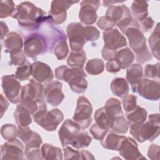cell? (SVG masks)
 <instances>
[{
    "mask_svg": "<svg viewBox=\"0 0 160 160\" xmlns=\"http://www.w3.org/2000/svg\"><path fill=\"white\" fill-rule=\"evenodd\" d=\"M11 17L18 21L19 26L26 28H37L48 20L46 12L29 1L16 6Z\"/></svg>",
    "mask_w": 160,
    "mask_h": 160,
    "instance_id": "6da1fadb",
    "label": "cell"
},
{
    "mask_svg": "<svg viewBox=\"0 0 160 160\" xmlns=\"http://www.w3.org/2000/svg\"><path fill=\"white\" fill-rule=\"evenodd\" d=\"M32 116L34 122L47 131H55L64 118L62 112L58 108L48 111L44 100L40 102L38 110Z\"/></svg>",
    "mask_w": 160,
    "mask_h": 160,
    "instance_id": "7a4b0ae2",
    "label": "cell"
},
{
    "mask_svg": "<svg viewBox=\"0 0 160 160\" xmlns=\"http://www.w3.org/2000/svg\"><path fill=\"white\" fill-rule=\"evenodd\" d=\"M160 123L148 121L141 124L130 126L129 132L134 139L142 143L146 141H152L159 134Z\"/></svg>",
    "mask_w": 160,
    "mask_h": 160,
    "instance_id": "3957f363",
    "label": "cell"
},
{
    "mask_svg": "<svg viewBox=\"0 0 160 160\" xmlns=\"http://www.w3.org/2000/svg\"><path fill=\"white\" fill-rule=\"evenodd\" d=\"M92 106L87 98L81 96L77 100V105L72 119L79 124L81 129H86L92 121Z\"/></svg>",
    "mask_w": 160,
    "mask_h": 160,
    "instance_id": "277c9868",
    "label": "cell"
},
{
    "mask_svg": "<svg viewBox=\"0 0 160 160\" xmlns=\"http://www.w3.org/2000/svg\"><path fill=\"white\" fill-rule=\"evenodd\" d=\"M48 50L46 38L39 32L29 34L24 40L23 51L29 58H35Z\"/></svg>",
    "mask_w": 160,
    "mask_h": 160,
    "instance_id": "5b68a950",
    "label": "cell"
},
{
    "mask_svg": "<svg viewBox=\"0 0 160 160\" xmlns=\"http://www.w3.org/2000/svg\"><path fill=\"white\" fill-rule=\"evenodd\" d=\"M79 1L54 0L51 2V8L48 14L47 22L58 25L63 23L67 18V10Z\"/></svg>",
    "mask_w": 160,
    "mask_h": 160,
    "instance_id": "8992f818",
    "label": "cell"
},
{
    "mask_svg": "<svg viewBox=\"0 0 160 160\" xmlns=\"http://www.w3.org/2000/svg\"><path fill=\"white\" fill-rule=\"evenodd\" d=\"M1 85L8 100L13 104L20 102L22 86L14 75L3 76L1 78Z\"/></svg>",
    "mask_w": 160,
    "mask_h": 160,
    "instance_id": "52a82bcc",
    "label": "cell"
},
{
    "mask_svg": "<svg viewBox=\"0 0 160 160\" xmlns=\"http://www.w3.org/2000/svg\"><path fill=\"white\" fill-rule=\"evenodd\" d=\"M160 83L159 80L142 78L138 82L134 92L151 101H158L160 98Z\"/></svg>",
    "mask_w": 160,
    "mask_h": 160,
    "instance_id": "ba28073f",
    "label": "cell"
},
{
    "mask_svg": "<svg viewBox=\"0 0 160 160\" xmlns=\"http://www.w3.org/2000/svg\"><path fill=\"white\" fill-rule=\"evenodd\" d=\"M84 28L80 22H71L68 25L66 32L71 51H78L83 49L86 42L84 39Z\"/></svg>",
    "mask_w": 160,
    "mask_h": 160,
    "instance_id": "9c48e42d",
    "label": "cell"
},
{
    "mask_svg": "<svg viewBox=\"0 0 160 160\" xmlns=\"http://www.w3.org/2000/svg\"><path fill=\"white\" fill-rule=\"evenodd\" d=\"M99 1H82L80 2V10L79 12V18L81 22L86 25L94 24L98 18L97 10L100 6Z\"/></svg>",
    "mask_w": 160,
    "mask_h": 160,
    "instance_id": "30bf717a",
    "label": "cell"
},
{
    "mask_svg": "<svg viewBox=\"0 0 160 160\" xmlns=\"http://www.w3.org/2000/svg\"><path fill=\"white\" fill-rule=\"evenodd\" d=\"M124 34L128 39L130 48L136 54H141L148 49L146 39L139 28L130 27Z\"/></svg>",
    "mask_w": 160,
    "mask_h": 160,
    "instance_id": "8fae6325",
    "label": "cell"
},
{
    "mask_svg": "<svg viewBox=\"0 0 160 160\" xmlns=\"http://www.w3.org/2000/svg\"><path fill=\"white\" fill-rule=\"evenodd\" d=\"M62 83L59 81H51L46 84L44 90L46 101L52 106H59L64 98L62 91Z\"/></svg>",
    "mask_w": 160,
    "mask_h": 160,
    "instance_id": "7c38bea8",
    "label": "cell"
},
{
    "mask_svg": "<svg viewBox=\"0 0 160 160\" xmlns=\"http://www.w3.org/2000/svg\"><path fill=\"white\" fill-rule=\"evenodd\" d=\"M24 145L18 139L8 141L1 146V159H23Z\"/></svg>",
    "mask_w": 160,
    "mask_h": 160,
    "instance_id": "4fadbf2b",
    "label": "cell"
},
{
    "mask_svg": "<svg viewBox=\"0 0 160 160\" xmlns=\"http://www.w3.org/2000/svg\"><path fill=\"white\" fill-rule=\"evenodd\" d=\"M104 46L112 49L117 50L127 46V41L125 37L120 32L118 28L104 31L102 32Z\"/></svg>",
    "mask_w": 160,
    "mask_h": 160,
    "instance_id": "5bb4252c",
    "label": "cell"
},
{
    "mask_svg": "<svg viewBox=\"0 0 160 160\" xmlns=\"http://www.w3.org/2000/svg\"><path fill=\"white\" fill-rule=\"evenodd\" d=\"M44 88L42 83L33 78L31 79L28 84L22 86L21 99L28 98L40 102L44 100Z\"/></svg>",
    "mask_w": 160,
    "mask_h": 160,
    "instance_id": "9a60e30c",
    "label": "cell"
},
{
    "mask_svg": "<svg viewBox=\"0 0 160 160\" xmlns=\"http://www.w3.org/2000/svg\"><path fill=\"white\" fill-rule=\"evenodd\" d=\"M81 128L74 121L68 119L64 121L58 131L59 139L62 146H68L73 138L81 131Z\"/></svg>",
    "mask_w": 160,
    "mask_h": 160,
    "instance_id": "2e32d148",
    "label": "cell"
},
{
    "mask_svg": "<svg viewBox=\"0 0 160 160\" xmlns=\"http://www.w3.org/2000/svg\"><path fill=\"white\" fill-rule=\"evenodd\" d=\"M119 154L125 159H146L138 149V146L135 140L130 137H126L122 141L119 149Z\"/></svg>",
    "mask_w": 160,
    "mask_h": 160,
    "instance_id": "e0dca14e",
    "label": "cell"
},
{
    "mask_svg": "<svg viewBox=\"0 0 160 160\" xmlns=\"http://www.w3.org/2000/svg\"><path fill=\"white\" fill-rule=\"evenodd\" d=\"M33 79L41 83H48L54 78L53 71L50 66L41 61H35L32 64V74Z\"/></svg>",
    "mask_w": 160,
    "mask_h": 160,
    "instance_id": "ac0fdd59",
    "label": "cell"
},
{
    "mask_svg": "<svg viewBox=\"0 0 160 160\" xmlns=\"http://www.w3.org/2000/svg\"><path fill=\"white\" fill-rule=\"evenodd\" d=\"M18 137L28 148H40L42 143L41 137L28 126L18 127Z\"/></svg>",
    "mask_w": 160,
    "mask_h": 160,
    "instance_id": "d6986e66",
    "label": "cell"
},
{
    "mask_svg": "<svg viewBox=\"0 0 160 160\" xmlns=\"http://www.w3.org/2000/svg\"><path fill=\"white\" fill-rule=\"evenodd\" d=\"M143 77V69L142 66L138 63L131 64L126 68V80L131 86L132 92L134 91L136 86Z\"/></svg>",
    "mask_w": 160,
    "mask_h": 160,
    "instance_id": "ffe728a7",
    "label": "cell"
},
{
    "mask_svg": "<svg viewBox=\"0 0 160 160\" xmlns=\"http://www.w3.org/2000/svg\"><path fill=\"white\" fill-rule=\"evenodd\" d=\"M4 45L9 53L21 51L24 46L22 37L16 32H11L6 36L4 40Z\"/></svg>",
    "mask_w": 160,
    "mask_h": 160,
    "instance_id": "44dd1931",
    "label": "cell"
},
{
    "mask_svg": "<svg viewBox=\"0 0 160 160\" xmlns=\"http://www.w3.org/2000/svg\"><path fill=\"white\" fill-rule=\"evenodd\" d=\"M126 136L119 135L111 131L106 134L104 138L100 141L101 146L107 149L112 151H119L121 144Z\"/></svg>",
    "mask_w": 160,
    "mask_h": 160,
    "instance_id": "7402d4cb",
    "label": "cell"
},
{
    "mask_svg": "<svg viewBox=\"0 0 160 160\" xmlns=\"http://www.w3.org/2000/svg\"><path fill=\"white\" fill-rule=\"evenodd\" d=\"M87 75L84 69H82L73 78L68 82L71 90L78 94L85 92L88 88V81L86 79Z\"/></svg>",
    "mask_w": 160,
    "mask_h": 160,
    "instance_id": "603a6c76",
    "label": "cell"
},
{
    "mask_svg": "<svg viewBox=\"0 0 160 160\" xmlns=\"http://www.w3.org/2000/svg\"><path fill=\"white\" fill-rule=\"evenodd\" d=\"M30 112L24 107L18 104L14 112V118L18 126H28L32 122V117Z\"/></svg>",
    "mask_w": 160,
    "mask_h": 160,
    "instance_id": "cb8c5ba5",
    "label": "cell"
},
{
    "mask_svg": "<svg viewBox=\"0 0 160 160\" xmlns=\"http://www.w3.org/2000/svg\"><path fill=\"white\" fill-rule=\"evenodd\" d=\"M112 92L116 96L123 98L128 94L129 87L126 79L123 78H116L113 79L110 84Z\"/></svg>",
    "mask_w": 160,
    "mask_h": 160,
    "instance_id": "d4e9b609",
    "label": "cell"
},
{
    "mask_svg": "<svg viewBox=\"0 0 160 160\" xmlns=\"http://www.w3.org/2000/svg\"><path fill=\"white\" fill-rule=\"evenodd\" d=\"M131 10L135 19L141 22L148 17V2L146 1H134L131 4Z\"/></svg>",
    "mask_w": 160,
    "mask_h": 160,
    "instance_id": "484cf974",
    "label": "cell"
},
{
    "mask_svg": "<svg viewBox=\"0 0 160 160\" xmlns=\"http://www.w3.org/2000/svg\"><path fill=\"white\" fill-rule=\"evenodd\" d=\"M108 116L113 121L116 117L124 115L121 102L119 99L111 98L107 100L104 106Z\"/></svg>",
    "mask_w": 160,
    "mask_h": 160,
    "instance_id": "4316f807",
    "label": "cell"
},
{
    "mask_svg": "<svg viewBox=\"0 0 160 160\" xmlns=\"http://www.w3.org/2000/svg\"><path fill=\"white\" fill-rule=\"evenodd\" d=\"M147 111L139 106H136L134 110L126 114L129 126L134 124H141L144 122L147 119Z\"/></svg>",
    "mask_w": 160,
    "mask_h": 160,
    "instance_id": "83f0119b",
    "label": "cell"
},
{
    "mask_svg": "<svg viewBox=\"0 0 160 160\" xmlns=\"http://www.w3.org/2000/svg\"><path fill=\"white\" fill-rule=\"evenodd\" d=\"M115 59L119 64L121 69H124L132 64L134 59V54L130 48L126 47L117 51Z\"/></svg>",
    "mask_w": 160,
    "mask_h": 160,
    "instance_id": "f1b7e54d",
    "label": "cell"
},
{
    "mask_svg": "<svg viewBox=\"0 0 160 160\" xmlns=\"http://www.w3.org/2000/svg\"><path fill=\"white\" fill-rule=\"evenodd\" d=\"M41 152L43 159H62L63 154L60 148L45 143L41 146Z\"/></svg>",
    "mask_w": 160,
    "mask_h": 160,
    "instance_id": "f546056e",
    "label": "cell"
},
{
    "mask_svg": "<svg viewBox=\"0 0 160 160\" xmlns=\"http://www.w3.org/2000/svg\"><path fill=\"white\" fill-rule=\"evenodd\" d=\"M91 141L92 137L86 131H82L79 132L73 138V139L70 141L69 144L71 145L72 147L77 149H79L89 146Z\"/></svg>",
    "mask_w": 160,
    "mask_h": 160,
    "instance_id": "4dcf8cb0",
    "label": "cell"
},
{
    "mask_svg": "<svg viewBox=\"0 0 160 160\" xmlns=\"http://www.w3.org/2000/svg\"><path fill=\"white\" fill-rule=\"evenodd\" d=\"M160 29H159V23H158L154 31L151 34L149 38L148 42L149 47L151 48L152 55L158 59L159 60L160 57Z\"/></svg>",
    "mask_w": 160,
    "mask_h": 160,
    "instance_id": "1f68e13d",
    "label": "cell"
},
{
    "mask_svg": "<svg viewBox=\"0 0 160 160\" xmlns=\"http://www.w3.org/2000/svg\"><path fill=\"white\" fill-rule=\"evenodd\" d=\"M96 123L103 129L109 131L112 125L113 121L108 116L104 107L98 109L94 116Z\"/></svg>",
    "mask_w": 160,
    "mask_h": 160,
    "instance_id": "d6a6232c",
    "label": "cell"
},
{
    "mask_svg": "<svg viewBox=\"0 0 160 160\" xmlns=\"http://www.w3.org/2000/svg\"><path fill=\"white\" fill-rule=\"evenodd\" d=\"M86 60V55L83 49L78 51H71L67 59V64L71 68H82Z\"/></svg>",
    "mask_w": 160,
    "mask_h": 160,
    "instance_id": "836d02e7",
    "label": "cell"
},
{
    "mask_svg": "<svg viewBox=\"0 0 160 160\" xmlns=\"http://www.w3.org/2000/svg\"><path fill=\"white\" fill-rule=\"evenodd\" d=\"M104 69V61L99 58L90 59L86 63L85 70L90 75H98Z\"/></svg>",
    "mask_w": 160,
    "mask_h": 160,
    "instance_id": "e575fe53",
    "label": "cell"
},
{
    "mask_svg": "<svg viewBox=\"0 0 160 160\" xmlns=\"http://www.w3.org/2000/svg\"><path fill=\"white\" fill-rule=\"evenodd\" d=\"M129 129L128 120L124 115L116 117L112 122L111 130L117 134H125Z\"/></svg>",
    "mask_w": 160,
    "mask_h": 160,
    "instance_id": "d590c367",
    "label": "cell"
},
{
    "mask_svg": "<svg viewBox=\"0 0 160 160\" xmlns=\"http://www.w3.org/2000/svg\"><path fill=\"white\" fill-rule=\"evenodd\" d=\"M32 74V64L26 60L22 65L19 66L15 72V78L20 81H24L29 79Z\"/></svg>",
    "mask_w": 160,
    "mask_h": 160,
    "instance_id": "8d00e7d4",
    "label": "cell"
},
{
    "mask_svg": "<svg viewBox=\"0 0 160 160\" xmlns=\"http://www.w3.org/2000/svg\"><path fill=\"white\" fill-rule=\"evenodd\" d=\"M53 52L58 60L65 59L69 53V48L66 39L59 41L53 47Z\"/></svg>",
    "mask_w": 160,
    "mask_h": 160,
    "instance_id": "74e56055",
    "label": "cell"
},
{
    "mask_svg": "<svg viewBox=\"0 0 160 160\" xmlns=\"http://www.w3.org/2000/svg\"><path fill=\"white\" fill-rule=\"evenodd\" d=\"M1 134L5 140H13L18 136V128L13 124H4L1 128Z\"/></svg>",
    "mask_w": 160,
    "mask_h": 160,
    "instance_id": "f35d334b",
    "label": "cell"
},
{
    "mask_svg": "<svg viewBox=\"0 0 160 160\" xmlns=\"http://www.w3.org/2000/svg\"><path fill=\"white\" fill-rule=\"evenodd\" d=\"M16 6L12 1H1L0 4V18L3 19L11 16Z\"/></svg>",
    "mask_w": 160,
    "mask_h": 160,
    "instance_id": "ab89813d",
    "label": "cell"
},
{
    "mask_svg": "<svg viewBox=\"0 0 160 160\" xmlns=\"http://www.w3.org/2000/svg\"><path fill=\"white\" fill-rule=\"evenodd\" d=\"M144 75L146 78L159 79V62L155 64H148L144 68Z\"/></svg>",
    "mask_w": 160,
    "mask_h": 160,
    "instance_id": "60d3db41",
    "label": "cell"
},
{
    "mask_svg": "<svg viewBox=\"0 0 160 160\" xmlns=\"http://www.w3.org/2000/svg\"><path fill=\"white\" fill-rule=\"evenodd\" d=\"M122 106L126 113L132 111L137 106V96L134 94H127L122 98Z\"/></svg>",
    "mask_w": 160,
    "mask_h": 160,
    "instance_id": "b9f144b4",
    "label": "cell"
},
{
    "mask_svg": "<svg viewBox=\"0 0 160 160\" xmlns=\"http://www.w3.org/2000/svg\"><path fill=\"white\" fill-rule=\"evenodd\" d=\"M84 36L86 42L96 41L100 36L99 31L92 26H86L84 28Z\"/></svg>",
    "mask_w": 160,
    "mask_h": 160,
    "instance_id": "7bdbcfd3",
    "label": "cell"
},
{
    "mask_svg": "<svg viewBox=\"0 0 160 160\" xmlns=\"http://www.w3.org/2000/svg\"><path fill=\"white\" fill-rule=\"evenodd\" d=\"M24 155L29 160H41L43 159L41 149L40 148H28L25 147Z\"/></svg>",
    "mask_w": 160,
    "mask_h": 160,
    "instance_id": "ee69618b",
    "label": "cell"
},
{
    "mask_svg": "<svg viewBox=\"0 0 160 160\" xmlns=\"http://www.w3.org/2000/svg\"><path fill=\"white\" fill-rule=\"evenodd\" d=\"M108 130H106L100 127L96 122L94 123L89 129V132L92 134V137L95 139L99 141L102 140L108 132Z\"/></svg>",
    "mask_w": 160,
    "mask_h": 160,
    "instance_id": "f6af8a7d",
    "label": "cell"
},
{
    "mask_svg": "<svg viewBox=\"0 0 160 160\" xmlns=\"http://www.w3.org/2000/svg\"><path fill=\"white\" fill-rule=\"evenodd\" d=\"M11 64L14 66H21L26 61L25 54L22 50L9 53Z\"/></svg>",
    "mask_w": 160,
    "mask_h": 160,
    "instance_id": "bcb514c9",
    "label": "cell"
},
{
    "mask_svg": "<svg viewBox=\"0 0 160 160\" xmlns=\"http://www.w3.org/2000/svg\"><path fill=\"white\" fill-rule=\"evenodd\" d=\"M64 159H81L80 152L67 146L63 148Z\"/></svg>",
    "mask_w": 160,
    "mask_h": 160,
    "instance_id": "7dc6e473",
    "label": "cell"
},
{
    "mask_svg": "<svg viewBox=\"0 0 160 160\" xmlns=\"http://www.w3.org/2000/svg\"><path fill=\"white\" fill-rule=\"evenodd\" d=\"M97 25L101 29L104 31L112 29L115 26L114 24H113L112 22L107 19L104 16H101L99 18V20L97 22Z\"/></svg>",
    "mask_w": 160,
    "mask_h": 160,
    "instance_id": "c3c4849f",
    "label": "cell"
},
{
    "mask_svg": "<svg viewBox=\"0 0 160 160\" xmlns=\"http://www.w3.org/2000/svg\"><path fill=\"white\" fill-rule=\"evenodd\" d=\"M148 156L152 160L159 159V146L155 144H151L148 148Z\"/></svg>",
    "mask_w": 160,
    "mask_h": 160,
    "instance_id": "681fc988",
    "label": "cell"
},
{
    "mask_svg": "<svg viewBox=\"0 0 160 160\" xmlns=\"http://www.w3.org/2000/svg\"><path fill=\"white\" fill-rule=\"evenodd\" d=\"M106 69L109 72L115 73L119 72L121 69V68L118 61L114 59L107 62L106 64Z\"/></svg>",
    "mask_w": 160,
    "mask_h": 160,
    "instance_id": "f907efd6",
    "label": "cell"
},
{
    "mask_svg": "<svg viewBox=\"0 0 160 160\" xmlns=\"http://www.w3.org/2000/svg\"><path fill=\"white\" fill-rule=\"evenodd\" d=\"M117 50H112L111 49H109L105 46H103L102 51H101V54L102 58L106 61H111L114 59H115Z\"/></svg>",
    "mask_w": 160,
    "mask_h": 160,
    "instance_id": "816d5d0a",
    "label": "cell"
},
{
    "mask_svg": "<svg viewBox=\"0 0 160 160\" xmlns=\"http://www.w3.org/2000/svg\"><path fill=\"white\" fill-rule=\"evenodd\" d=\"M153 26L154 21L151 17L148 16L146 19L140 22L139 28H141V30H142L144 32H148L152 29Z\"/></svg>",
    "mask_w": 160,
    "mask_h": 160,
    "instance_id": "f5cc1de1",
    "label": "cell"
},
{
    "mask_svg": "<svg viewBox=\"0 0 160 160\" xmlns=\"http://www.w3.org/2000/svg\"><path fill=\"white\" fill-rule=\"evenodd\" d=\"M152 54L150 52L149 49H148L144 52H143L141 54H136V61L138 62L143 64V63H145L146 61L151 60L152 59Z\"/></svg>",
    "mask_w": 160,
    "mask_h": 160,
    "instance_id": "db71d44e",
    "label": "cell"
},
{
    "mask_svg": "<svg viewBox=\"0 0 160 160\" xmlns=\"http://www.w3.org/2000/svg\"><path fill=\"white\" fill-rule=\"evenodd\" d=\"M0 104H1V118H2L9 107V102L7 99L3 96L2 94H1Z\"/></svg>",
    "mask_w": 160,
    "mask_h": 160,
    "instance_id": "11a10c76",
    "label": "cell"
},
{
    "mask_svg": "<svg viewBox=\"0 0 160 160\" xmlns=\"http://www.w3.org/2000/svg\"><path fill=\"white\" fill-rule=\"evenodd\" d=\"M9 28L5 22L3 21H1V39L2 40L3 38L9 34Z\"/></svg>",
    "mask_w": 160,
    "mask_h": 160,
    "instance_id": "9f6ffc18",
    "label": "cell"
},
{
    "mask_svg": "<svg viewBox=\"0 0 160 160\" xmlns=\"http://www.w3.org/2000/svg\"><path fill=\"white\" fill-rule=\"evenodd\" d=\"M80 154L81 159H95V158L93 156L92 153L86 150L81 151Z\"/></svg>",
    "mask_w": 160,
    "mask_h": 160,
    "instance_id": "6f0895ef",
    "label": "cell"
},
{
    "mask_svg": "<svg viewBox=\"0 0 160 160\" xmlns=\"http://www.w3.org/2000/svg\"><path fill=\"white\" fill-rule=\"evenodd\" d=\"M118 2H116V1H103L102 3L104 4V6L106 7H108V6H112L113 5V4H116V3H118Z\"/></svg>",
    "mask_w": 160,
    "mask_h": 160,
    "instance_id": "680465c9",
    "label": "cell"
}]
</instances>
